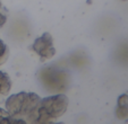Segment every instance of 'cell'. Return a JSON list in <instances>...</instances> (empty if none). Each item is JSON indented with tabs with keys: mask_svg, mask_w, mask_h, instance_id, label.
<instances>
[{
	"mask_svg": "<svg viewBox=\"0 0 128 124\" xmlns=\"http://www.w3.org/2000/svg\"><path fill=\"white\" fill-rule=\"evenodd\" d=\"M40 100V96L34 93L15 94L6 99V111L16 123H36L39 116Z\"/></svg>",
	"mask_w": 128,
	"mask_h": 124,
	"instance_id": "cell-1",
	"label": "cell"
},
{
	"mask_svg": "<svg viewBox=\"0 0 128 124\" xmlns=\"http://www.w3.org/2000/svg\"><path fill=\"white\" fill-rule=\"evenodd\" d=\"M68 98L65 95H53L46 97L40 100L39 105V116L36 123H46L51 122L64 115L68 107Z\"/></svg>",
	"mask_w": 128,
	"mask_h": 124,
	"instance_id": "cell-2",
	"label": "cell"
},
{
	"mask_svg": "<svg viewBox=\"0 0 128 124\" xmlns=\"http://www.w3.org/2000/svg\"><path fill=\"white\" fill-rule=\"evenodd\" d=\"M39 78L43 87H46V89H48L49 91L64 90L68 84V76L66 71L53 67L41 69V71L39 72Z\"/></svg>",
	"mask_w": 128,
	"mask_h": 124,
	"instance_id": "cell-3",
	"label": "cell"
},
{
	"mask_svg": "<svg viewBox=\"0 0 128 124\" xmlns=\"http://www.w3.org/2000/svg\"><path fill=\"white\" fill-rule=\"evenodd\" d=\"M32 49L40 57L41 61L49 60L56 54V49L53 48V40L51 34L44 33L42 36L38 37L34 41Z\"/></svg>",
	"mask_w": 128,
	"mask_h": 124,
	"instance_id": "cell-4",
	"label": "cell"
},
{
	"mask_svg": "<svg viewBox=\"0 0 128 124\" xmlns=\"http://www.w3.org/2000/svg\"><path fill=\"white\" fill-rule=\"evenodd\" d=\"M12 88V81L7 73L0 71V102L2 100V96L8 95Z\"/></svg>",
	"mask_w": 128,
	"mask_h": 124,
	"instance_id": "cell-5",
	"label": "cell"
},
{
	"mask_svg": "<svg viewBox=\"0 0 128 124\" xmlns=\"http://www.w3.org/2000/svg\"><path fill=\"white\" fill-rule=\"evenodd\" d=\"M8 57H9L8 46L6 45L2 40H0V64H4V63L7 61Z\"/></svg>",
	"mask_w": 128,
	"mask_h": 124,
	"instance_id": "cell-6",
	"label": "cell"
},
{
	"mask_svg": "<svg viewBox=\"0 0 128 124\" xmlns=\"http://www.w3.org/2000/svg\"><path fill=\"white\" fill-rule=\"evenodd\" d=\"M0 123H16V121L10 116L7 111L0 107Z\"/></svg>",
	"mask_w": 128,
	"mask_h": 124,
	"instance_id": "cell-7",
	"label": "cell"
},
{
	"mask_svg": "<svg viewBox=\"0 0 128 124\" xmlns=\"http://www.w3.org/2000/svg\"><path fill=\"white\" fill-rule=\"evenodd\" d=\"M116 115H117V117L120 119V120L127 119L128 117V107H126V106H118L117 105Z\"/></svg>",
	"mask_w": 128,
	"mask_h": 124,
	"instance_id": "cell-8",
	"label": "cell"
},
{
	"mask_svg": "<svg viewBox=\"0 0 128 124\" xmlns=\"http://www.w3.org/2000/svg\"><path fill=\"white\" fill-rule=\"evenodd\" d=\"M117 105L118 106H126L128 107V95L127 94H122L118 97V100H117Z\"/></svg>",
	"mask_w": 128,
	"mask_h": 124,
	"instance_id": "cell-9",
	"label": "cell"
},
{
	"mask_svg": "<svg viewBox=\"0 0 128 124\" xmlns=\"http://www.w3.org/2000/svg\"><path fill=\"white\" fill-rule=\"evenodd\" d=\"M0 8H1V1H0ZM6 20H7V17H6V15L1 14L0 12V26H4L6 23Z\"/></svg>",
	"mask_w": 128,
	"mask_h": 124,
	"instance_id": "cell-10",
	"label": "cell"
},
{
	"mask_svg": "<svg viewBox=\"0 0 128 124\" xmlns=\"http://www.w3.org/2000/svg\"><path fill=\"white\" fill-rule=\"evenodd\" d=\"M122 1H126V0H122Z\"/></svg>",
	"mask_w": 128,
	"mask_h": 124,
	"instance_id": "cell-11",
	"label": "cell"
}]
</instances>
